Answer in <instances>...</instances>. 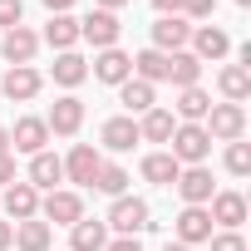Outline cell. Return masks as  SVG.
I'll list each match as a JSON object with an SVG mask.
<instances>
[{"label":"cell","instance_id":"obj_37","mask_svg":"<svg viewBox=\"0 0 251 251\" xmlns=\"http://www.w3.org/2000/svg\"><path fill=\"white\" fill-rule=\"evenodd\" d=\"M15 182V153H0V187Z\"/></svg>","mask_w":251,"mask_h":251},{"label":"cell","instance_id":"obj_44","mask_svg":"<svg viewBox=\"0 0 251 251\" xmlns=\"http://www.w3.org/2000/svg\"><path fill=\"white\" fill-rule=\"evenodd\" d=\"M236 5H241V10H246V5H251V0H236Z\"/></svg>","mask_w":251,"mask_h":251},{"label":"cell","instance_id":"obj_34","mask_svg":"<svg viewBox=\"0 0 251 251\" xmlns=\"http://www.w3.org/2000/svg\"><path fill=\"white\" fill-rule=\"evenodd\" d=\"M25 20V0H0V30H15Z\"/></svg>","mask_w":251,"mask_h":251},{"label":"cell","instance_id":"obj_32","mask_svg":"<svg viewBox=\"0 0 251 251\" xmlns=\"http://www.w3.org/2000/svg\"><path fill=\"white\" fill-rule=\"evenodd\" d=\"M222 163H226V173H231V177H246V173H251V143H226Z\"/></svg>","mask_w":251,"mask_h":251},{"label":"cell","instance_id":"obj_20","mask_svg":"<svg viewBox=\"0 0 251 251\" xmlns=\"http://www.w3.org/2000/svg\"><path fill=\"white\" fill-rule=\"evenodd\" d=\"M25 182H30L35 192H54V187L64 182V163H59V158L45 148V153H35V158H30V173H25Z\"/></svg>","mask_w":251,"mask_h":251},{"label":"cell","instance_id":"obj_36","mask_svg":"<svg viewBox=\"0 0 251 251\" xmlns=\"http://www.w3.org/2000/svg\"><path fill=\"white\" fill-rule=\"evenodd\" d=\"M103 251H143V241H138V236H108Z\"/></svg>","mask_w":251,"mask_h":251},{"label":"cell","instance_id":"obj_24","mask_svg":"<svg viewBox=\"0 0 251 251\" xmlns=\"http://www.w3.org/2000/svg\"><path fill=\"white\" fill-rule=\"evenodd\" d=\"M10 246H15V251H50V246H54V226L40 222V217L15 222V241H10Z\"/></svg>","mask_w":251,"mask_h":251},{"label":"cell","instance_id":"obj_9","mask_svg":"<svg viewBox=\"0 0 251 251\" xmlns=\"http://www.w3.org/2000/svg\"><path fill=\"white\" fill-rule=\"evenodd\" d=\"M207 217H212V226H222V231H241V222H246V197H241L236 187H222V192H212Z\"/></svg>","mask_w":251,"mask_h":251},{"label":"cell","instance_id":"obj_17","mask_svg":"<svg viewBox=\"0 0 251 251\" xmlns=\"http://www.w3.org/2000/svg\"><path fill=\"white\" fill-rule=\"evenodd\" d=\"M187 40H192V25H187L182 15H158V25H153V50L177 54V50H187Z\"/></svg>","mask_w":251,"mask_h":251},{"label":"cell","instance_id":"obj_35","mask_svg":"<svg viewBox=\"0 0 251 251\" xmlns=\"http://www.w3.org/2000/svg\"><path fill=\"white\" fill-rule=\"evenodd\" d=\"M207 246H212V251H246V236H241V231H212Z\"/></svg>","mask_w":251,"mask_h":251},{"label":"cell","instance_id":"obj_21","mask_svg":"<svg viewBox=\"0 0 251 251\" xmlns=\"http://www.w3.org/2000/svg\"><path fill=\"white\" fill-rule=\"evenodd\" d=\"M217 94H222V103H246V99H251V69L222 64V69H217Z\"/></svg>","mask_w":251,"mask_h":251},{"label":"cell","instance_id":"obj_41","mask_svg":"<svg viewBox=\"0 0 251 251\" xmlns=\"http://www.w3.org/2000/svg\"><path fill=\"white\" fill-rule=\"evenodd\" d=\"M123 5H128V0H94V10H113V15H118Z\"/></svg>","mask_w":251,"mask_h":251},{"label":"cell","instance_id":"obj_15","mask_svg":"<svg viewBox=\"0 0 251 251\" xmlns=\"http://www.w3.org/2000/svg\"><path fill=\"white\" fill-rule=\"evenodd\" d=\"M173 241H182V246L212 241V217H207V207H182L177 222H173Z\"/></svg>","mask_w":251,"mask_h":251},{"label":"cell","instance_id":"obj_33","mask_svg":"<svg viewBox=\"0 0 251 251\" xmlns=\"http://www.w3.org/2000/svg\"><path fill=\"white\" fill-rule=\"evenodd\" d=\"M212 10H217V0H182V10H177V15L192 25V20H212Z\"/></svg>","mask_w":251,"mask_h":251},{"label":"cell","instance_id":"obj_7","mask_svg":"<svg viewBox=\"0 0 251 251\" xmlns=\"http://www.w3.org/2000/svg\"><path fill=\"white\" fill-rule=\"evenodd\" d=\"M59 163H64V182H74V187H94V177H99V168H103V153H99L94 143H74L69 158H59Z\"/></svg>","mask_w":251,"mask_h":251},{"label":"cell","instance_id":"obj_19","mask_svg":"<svg viewBox=\"0 0 251 251\" xmlns=\"http://www.w3.org/2000/svg\"><path fill=\"white\" fill-rule=\"evenodd\" d=\"M138 173H143V182H153V187H173V182H177V173H182V163H177L168 148H158V153H143Z\"/></svg>","mask_w":251,"mask_h":251},{"label":"cell","instance_id":"obj_1","mask_svg":"<svg viewBox=\"0 0 251 251\" xmlns=\"http://www.w3.org/2000/svg\"><path fill=\"white\" fill-rule=\"evenodd\" d=\"M103 226H108V236H143V231L153 226V207H148L143 197H133V192H123V197L108 202Z\"/></svg>","mask_w":251,"mask_h":251},{"label":"cell","instance_id":"obj_43","mask_svg":"<svg viewBox=\"0 0 251 251\" xmlns=\"http://www.w3.org/2000/svg\"><path fill=\"white\" fill-rule=\"evenodd\" d=\"M163 251H192V246H182V241H168V246H163Z\"/></svg>","mask_w":251,"mask_h":251},{"label":"cell","instance_id":"obj_10","mask_svg":"<svg viewBox=\"0 0 251 251\" xmlns=\"http://www.w3.org/2000/svg\"><path fill=\"white\" fill-rule=\"evenodd\" d=\"M192 54L202 59V64H222L226 54H231V35L222 30V25H192Z\"/></svg>","mask_w":251,"mask_h":251},{"label":"cell","instance_id":"obj_4","mask_svg":"<svg viewBox=\"0 0 251 251\" xmlns=\"http://www.w3.org/2000/svg\"><path fill=\"white\" fill-rule=\"evenodd\" d=\"M84 217V197L74 187H54V192H40V222L50 226H74Z\"/></svg>","mask_w":251,"mask_h":251},{"label":"cell","instance_id":"obj_2","mask_svg":"<svg viewBox=\"0 0 251 251\" xmlns=\"http://www.w3.org/2000/svg\"><path fill=\"white\" fill-rule=\"evenodd\" d=\"M168 153H173L182 168H197V163H207V158H212V138H207L202 123H177L173 138H168Z\"/></svg>","mask_w":251,"mask_h":251},{"label":"cell","instance_id":"obj_16","mask_svg":"<svg viewBox=\"0 0 251 251\" xmlns=\"http://www.w3.org/2000/svg\"><path fill=\"white\" fill-rule=\"evenodd\" d=\"M0 54H5L10 69H15V64H35V54H40V35H35L30 25H15V30H5V40H0Z\"/></svg>","mask_w":251,"mask_h":251},{"label":"cell","instance_id":"obj_11","mask_svg":"<svg viewBox=\"0 0 251 251\" xmlns=\"http://www.w3.org/2000/svg\"><path fill=\"white\" fill-rule=\"evenodd\" d=\"M173 187H177L182 207H207V202H212V192H217V187H212V168H207V163H197V168H182Z\"/></svg>","mask_w":251,"mask_h":251},{"label":"cell","instance_id":"obj_14","mask_svg":"<svg viewBox=\"0 0 251 251\" xmlns=\"http://www.w3.org/2000/svg\"><path fill=\"white\" fill-rule=\"evenodd\" d=\"M89 74H94L99 84H113V89H118L123 79H133V54H123L118 45H113V50H99L94 64H89Z\"/></svg>","mask_w":251,"mask_h":251},{"label":"cell","instance_id":"obj_22","mask_svg":"<svg viewBox=\"0 0 251 251\" xmlns=\"http://www.w3.org/2000/svg\"><path fill=\"white\" fill-rule=\"evenodd\" d=\"M118 103L128 108V118H143L148 108H158V89L143 84V79H123L118 84Z\"/></svg>","mask_w":251,"mask_h":251},{"label":"cell","instance_id":"obj_18","mask_svg":"<svg viewBox=\"0 0 251 251\" xmlns=\"http://www.w3.org/2000/svg\"><path fill=\"white\" fill-rule=\"evenodd\" d=\"M30 217H40V192L25 177H15L5 187V222H30Z\"/></svg>","mask_w":251,"mask_h":251},{"label":"cell","instance_id":"obj_13","mask_svg":"<svg viewBox=\"0 0 251 251\" xmlns=\"http://www.w3.org/2000/svg\"><path fill=\"white\" fill-rule=\"evenodd\" d=\"M99 143H103V153H133V143H143V138H138V118H128V113L103 118Z\"/></svg>","mask_w":251,"mask_h":251},{"label":"cell","instance_id":"obj_40","mask_svg":"<svg viewBox=\"0 0 251 251\" xmlns=\"http://www.w3.org/2000/svg\"><path fill=\"white\" fill-rule=\"evenodd\" d=\"M153 10H158V15H177V10H182V0H153Z\"/></svg>","mask_w":251,"mask_h":251},{"label":"cell","instance_id":"obj_26","mask_svg":"<svg viewBox=\"0 0 251 251\" xmlns=\"http://www.w3.org/2000/svg\"><path fill=\"white\" fill-rule=\"evenodd\" d=\"M40 45H50L54 54H64V50H74V45H79V20H74V15H50V25H45V35H40Z\"/></svg>","mask_w":251,"mask_h":251},{"label":"cell","instance_id":"obj_30","mask_svg":"<svg viewBox=\"0 0 251 251\" xmlns=\"http://www.w3.org/2000/svg\"><path fill=\"white\" fill-rule=\"evenodd\" d=\"M173 128H177V118H173L168 108H148V113L138 118V138H143V143H168Z\"/></svg>","mask_w":251,"mask_h":251},{"label":"cell","instance_id":"obj_5","mask_svg":"<svg viewBox=\"0 0 251 251\" xmlns=\"http://www.w3.org/2000/svg\"><path fill=\"white\" fill-rule=\"evenodd\" d=\"M45 128H50V138H74L84 128V99L79 94H59L50 103V113H45Z\"/></svg>","mask_w":251,"mask_h":251},{"label":"cell","instance_id":"obj_3","mask_svg":"<svg viewBox=\"0 0 251 251\" xmlns=\"http://www.w3.org/2000/svg\"><path fill=\"white\" fill-rule=\"evenodd\" d=\"M202 128L212 143H241L246 138V108L241 103H212L207 118H202Z\"/></svg>","mask_w":251,"mask_h":251},{"label":"cell","instance_id":"obj_28","mask_svg":"<svg viewBox=\"0 0 251 251\" xmlns=\"http://www.w3.org/2000/svg\"><path fill=\"white\" fill-rule=\"evenodd\" d=\"M133 79H143V84H153V89H158V84H168V54H163V50H153V45H148V50H138V54H133Z\"/></svg>","mask_w":251,"mask_h":251},{"label":"cell","instance_id":"obj_23","mask_svg":"<svg viewBox=\"0 0 251 251\" xmlns=\"http://www.w3.org/2000/svg\"><path fill=\"white\" fill-rule=\"evenodd\" d=\"M50 74H54V84H59V89H69V94H74V89L89 79V59H84L79 50H64V54H54V69H50Z\"/></svg>","mask_w":251,"mask_h":251},{"label":"cell","instance_id":"obj_8","mask_svg":"<svg viewBox=\"0 0 251 251\" xmlns=\"http://www.w3.org/2000/svg\"><path fill=\"white\" fill-rule=\"evenodd\" d=\"M40 89H45V74L35 64H15V69L0 74V94L10 103H30V99H40Z\"/></svg>","mask_w":251,"mask_h":251},{"label":"cell","instance_id":"obj_42","mask_svg":"<svg viewBox=\"0 0 251 251\" xmlns=\"http://www.w3.org/2000/svg\"><path fill=\"white\" fill-rule=\"evenodd\" d=\"M0 153H10V128L0 123Z\"/></svg>","mask_w":251,"mask_h":251},{"label":"cell","instance_id":"obj_6","mask_svg":"<svg viewBox=\"0 0 251 251\" xmlns=\"http://www.w3.org/2000/svg\"><path fill=\"white\" fill-rule=\"evenodd\" d=\"M118 35H123V20H118L113 10H89V15L79 20V40L94 45V54H99V50H113Z\"/></svg>","mask_w":251,"mask_h":251},{"label":"cell","instance_id":"obj_12","mask_svg":"<svg viewBox=\"0 0 251 251\" xmlns=\"http://www.w3.org/2000/svg\"><path fill=\"white\" fill-rule=\"evenodd\" d=\"M45 148H50V128H45V118H35V113L15 118V128H10V153L35 158V153H45Z\"/></svg>","mask_w":251,"mask_h":251},{"label":"cell","instance_id":"obj_25","mask_svg":"<svg viewBox=\"0 0 251 251\" xmlns=\"http://www.w3.org/2000/svg\"><path fill=\"white\" fill-rule=\"evenodd\" d=\"M108 246V226H103V217L94 222V217H79L74 226H69V251H103Z\"/></svg>","mask_w":251,"mask_h":251},{"label":"cell","instance_id":"obj_38","mask_svg":"<svg viewBox=\"0 0 251 251\" xmlns=\"http://www.w3.org/2000/svg\"><path fill=\"white\" fill-rule=\"evenodd\" d=\"M10 241H15V222L0 217V251H10Z\"/></svg>","mask_w":251,"mask_h":251},{"label":"cell","instance_id":"obj_27","mask_svg":"<svg viewBox=\"0 0 251 251\" xmlns=\"http://www.w3.org/2000/svg\"><path fill=\"white\" fill-rule=\"evenodd\" d=\"M168 84H173V89H192V84H202V59H197L192 50L168 54Z\"/></svg>","mask_w":251,"mask_h":251},{"label":"cell","instance_id":"obj_31","mask_svg":"<svg viewBox=\"0 0 251 251\" xmlns=\"http://www.w3.org/2000/svg\"><path fill=\"white\" fill-rule=\"evenodd\" d=\"M128 168H118V163H103L99 168V177H94V187L103 192V197H123V192H128Z\"/></svg>","mask_w":251,"mask_h":251},{"label":"cell","instance_id":"obj_39","mask_svg":"<svg viewBox=\"0 0 251 251\" xmlns=\"http://www.w3.org/2000/svg\"><path fill=\"white\" fill-rule=\"evenodd\" d=\"M40 5H45L50 15H69V10H74V0H40Z\"/></svg>","mask_w":251,"mask_h":251},{"label":"cell","instance_id":"obj_29","mask_svg":"<svg viewBox=\"0 0 251 251\" xmlns=\"http://www.w3.org/2000/svg\"><path fill=\"white\" fill-rule=\"evenodd\" d=\"M207 108H212V94L202 89V84H192V89H177V123H202L207 118Z\"/></svg>","mask_w":251,"mask_h":251}]
</instances>
